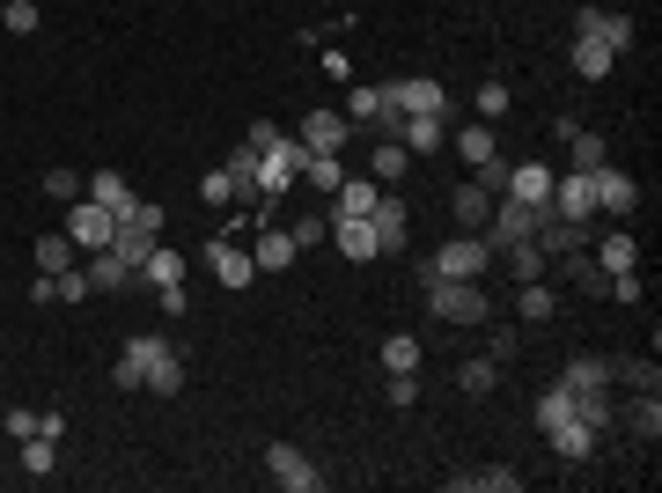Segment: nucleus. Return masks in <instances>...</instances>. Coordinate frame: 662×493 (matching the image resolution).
Returning a JSON list of instances; mask_svg holds the SVG:
<instances>
[{
    "label": "nucleus",
    "mask_w": 662,
    "mask_h": 493,
    "mask_svg": "<svg viewBox=\"0 0 662 493\" xmlns=\"http://www.w3.org/2000/svg\"><path fill=\"white\" fill-rule=\"evenodd\" d=\"M419 295L435 310L441 324H493V302L479 280H435V272H419Z\"/></svg>",
    "instance_id": "obj_1"
},
{
    "label": "nucleus",
    "mask_w": 662,
    "mask_h": 493,
    "mask_svg": "<svg viewBox=\"0 0 662 493\" xmlns=\"http://www.w3.org/2000/svg\"><path fill=\"white\" fill-rule=\"evenodd\" d=\"M302 170H310V148H302L294 133H272L266 148H258V177H250V184H258L266 199H280V192L302 184Z\"/></svg>",
    "instance_id": "obj_2"
},
{
    "label": "nucleus",
    "mask_w": 662,
    "mask_h": 493,
    "mask_svg": "<svg viewBox=\"0 0 662 493\" xmlns=\"http://www.w3.org/2000/svg\"><path fill=\"white\" fill-rule=\"evenodd\" d=\"M486 266H493V250H486V236H449V244L427 258L419 272H435V280H486Z\"/></svg>",
    "instance_id": "obj_3"
},
{
    "label": "nucleus",
    "mask_w": 662,
    "mask_h": 493,
    "mask_svg": "<svg viewBox=\"0 0 662 493\" xmlns=\"http://www.w3.org/2000/svg\"><path fill=\"white\" fill-rule=\"evenodd\" d=\"M383 103H391L397 119H449V89H441V81H427V75L383 81Z\"/></svg>",
    "instance_id": "obj_4"
},
{
    "label": "nucleus",
    "mask_w": 662,
    "mask_h": 493,
    "mask_svg": "<svg viewBox=\"0 0 662 493\" xmlns=\"http://www.w3.org/2000/svg\"><path fill=\"white\" fill-rule=\"evenodd\" d=\"M162 354H170V339H155V332H133V339L119 346V361H111V383H119V391H141L147 369H155Z\"/></svg>",
    "instance_id": "obj_5"
},
{
    "label": "nucleus",
    "mask_w": 662,
    "mask_h": 493,
    "mask_svg": "<svg viewBox=\"0 0 662 493\" xmlns=\"http://www.w3.org/2000/svg\"><path fill=\"white\" fill-rule=\"evenodd\" d=\"M530 228H538V206H523V199H493V214H486V228H479V236H486V250L501 258V250L523 244Z\"/></svg>",
    "instance_id": "obj_6"
},
{
    "label": "nucleus",
    "mask_w": 662,
    "mask_h": 493,
    "mask_svg": "<svg viewBox=\"0 0 662 493\" xmlns=\"http://www.w3.org/2000/svg\"><path fill=\"white\" fill-rule=\"evenodd\" d=\"M266 471H272V486H280V493H317L324 486V471L310 464L294 442H266Z\"/></svg>",
    "instance_id": "obj_7"
},
{
    "label": "nucleus",
    "mask_w": 662,
    "mask_h": 493,
    "mask_svg": "<svg viewBox=\"0 0 662 493\" xmlns=\"http://www.w3.org/2000/svg\"><path fill=\"white\" fill-rule=\"evenodd\" d=\"M67 236H74V250H103L111 236H119V214H111V206H97V199L81 192V199L67 206Z\"/></svg>",
    "instance_id": "obj_8"
},
{
    "label": "nucleus",
    "mask_w": 662,
    "mask_h": 493,
    "mask_svg": "<svg viewBox=\"0 0 662 493\" xmlns=\"http://www.w3.org/2000/svg\"><path fill=\"white\" fill-rule=\"evenodd\" d=\"M368 228H375V258H397V250H413V214H405V199H375V214H368Z\"/></svg>",
    "instance_id": "obj_9"
},
{
    "label": "nucleus",
    "mask_w": 662,
    "mask_h": 493,
    "mask_svg": "<svg viewBox=\"0 0 662 493\" xmlns=\"http://www.w3.org/2000/svg\"><path fill=\"white\" fill-rule=\"evenodd\" d=\"M552 214L588 228V214H596V170H566V177H552Z\"/></svg>",
    "instance_id": "obj_10"
},
{
    "label": "nucleus",
    "mask_w": 662,
    "mask_h": 493,
    "mask_svg": "<svg viewBox=\"0 0 662 493\" xmlns=\"http://www.w3.org/2000/svg\"><path fill=\"white\" fill-rule=\"evenodd\" d=\"M346 133H354V125H346V111H302V119H294V141H302L310 155H339Z\"/></svg>",
    "instance_id": "obj_11"
},
{
    "label": "nucleus",
    "mask_w": 662,
    "mask_h": 493,
    "mask_svg": "<svg viewBox=\"0 0 662 493\" xmlns=\"http://www.w3.org/2000/svg\"><path fill=\"white\" fill-rule=\"evenodd\" d=\"M206 272H214V280L228 288V295H244L250 280H258L250 250H244V244H228V236H214V244H206Z\"/></svg>",
    "instance_id": "obj_12"
},
{
    "label": "nucleus",
    "mask_w": 662,
    "mask_h": 493,
    "mask_svg": "<svg viewBox=\"0 0 662 493\" xmlns=\"http://www.w3.org/2000/svg\"><path fill=\"white\" fill-rule=\"evenodd\" d=\"M640 206V184L626 170H611V163H596V214H611V222H626Z\"/></svg>",
    "instance_id": "obj_13"
},
{
    "label": "nucleus",
    "mask_w": 662,
    "mask_h": 493,
    "mask_svg": "<svg viewBox=\"0 0 662 493\" xmlns=\"http://www.w3.org/2000/svg\"><path fill=\"white\" fill-rule=\"evenodd\" d=\"M574 37H596L604 52H626L633 45V23H626L618 8H582V15H574Z\"/></svg>",
    "instance_id": "obj_14"
},
{
    "label": "nucleus",
    "mask_w": 662,
    "mask_h": 493,
    "mask_svg": "<svg viewBox=\"0 0 662 493\" xmlns=\"http://www.w3.org/2000/svg\"><path fill=\"white\" fill-rule=\"evenodd\" d=\"M552 177L545 163H508V184H501V199H523V206H552Z\"/></svg>",
    "instance_id": "obj_15"
},
{
    "label": "nucleus",
    "mask_w": 662,
    "mask_h": 493,
    "mask_svg": "<svg viewBox=\"0 0 662 493\" xmlns=\"http://www.w3.org/2000/svg\"><path fill=\"white\" fill-rule=\"evenodd\" d=\"M375 199H383V184H375V177H346L332 222H368V214H375Z\"/></svg>",
    "instance_id": "obj_16"
},
{
    "label": "nucleus",
    "mask_w": 662,
    "mask_h": 493,
    "mask_svg": "<svg viewBox=\"0 0 662 493\" xmlns=\"http://www.w3.org/2000/svg\"><path fill=\"white\" fill-rule=\"evenodd\" d=\"M449 141H457V155H464V170H486L493 155H501V141H493V125H486V119L457 125V133H449Z\"/></svg>",
    "instance_id": "obj_17"
},
{
    "label": "nucleus",
    "mask_w": 662,
    "mask_h": 493,
    "mask_svg": "<svg viewBox=\"0 0 662 493\" xmlns=\"http://www.w3.org/2000/svg\"><path fill=\"white\" fill-rule=\"evenodd\" d=\"M413 170V148H405V141H391V133H383V141H375V148H368V177H375V184H397V177Z\"/></svg>",
    "instance_id": "obj_18"
},
{
    "label": "nucleus",
    "mask_w": 662,
    "mask_h": 493,
    "mask_svg": "<svg viewBox=\"0 0 662 493\" xmlns=\"http://www.w3.org/2000/svg\"><path fill=\"white\" fill-rule=\"evenodd\" d=\"M552 449H560V464H588L596 457V427L588 419H560L552 427Z\"/></svg>",
    "instance_id": "obj_19"
},
{
    "label": "nucleus",
    "mask_w": 662,
    "mask_h": 493,
    "mask_svg": "<svg viewBox=\"0 0 662 493\" xmlns=\"http://www.w3.org/2000/svg\"><path fill=\"white\" fill-rule=\"evenodd\" d=\"M250 266H258V272H288V266H294V236H288V228H258Z\"/></svg>",
    "instance_id": "obj_20"
},
{
    "label": "nucleus",
    "mask_w": 662,
    "mask_h": 493,
    "mask_svg": "<svg viewBox=\"0 0 662 493\" xmlns=\"http://www.w3.org/2000/svg\"><path fill=\"white\" fill-rule=\"evenodd\" d=\"M566 391L582 397V391H611L618 376H611V361H604V354H582V361H566V376H560Z\"/></svg>",
    "instance_id": "obj_21"
},
{
    "label": "nucleus",
    "mask_w": 662,
    "mask_h": 493,
    "mask_svg": "<svg viewBox=\"0 0 662 493\" xmlns=\"http://www.w3.org/2000/svg\"><path fill=\"white\" fill-rule=\"evenodd\" d=\"M103 250H111V258H119L125 272H141V266H147V250H155V228H133V222H119V236H111Z\"/></svg>",
    "instance_id": "obj_22"
},
{
    "label": "nucleus",
    "mask_w": 662,
    "mask_h": 493,
    "mask_svg": "<svg viewBox=\"0 0 662 493\" xmlns=\"http://www.w3.org/2000/svg\"><path fill=\"white\" fill-rule=\"evenodd\" d=\"M515 317H523V324H552V317H560V295H552V280H523V295H515Z\"/></svg>",
    "instance_id": "obj_23"
},
{
    "label": "nucleus",
    "mask_w": 662,
    "mask_h": 493,
    "mask_svg": "<svg viewBox=\"0 0 662 493\" xmlns=\"http://www.w3.org/2000/svg\"><path fill=\"white\" fill-rule=\"evenodd\" d=\"M133 280H147V288H155V295H162V288H184V258H177V250H147V266L133 272Z\"/></svg>",
    "instance_id": "obj_24"
},
{
    "label": "nucleus",
    "mask_w": 662,
    "mask_h": 493,
    "mask_svg": "<svg viewBox=\"0 0 662 493\" xmlns=\"http://www.w3.org/2000/svg\"><path fill=\"white\" fill-rule=\"evenodd\" d=\"M89 199H97V206H111V214H133V199H141V192H133L119 170H97V177H89Z\"/></svg>",
    "instance_id": "obj_25"
},
{
    "label": "nucleus",
    "mask_w": 662,
    "mask_h": 493,
    "mask_svg": "<svg viewBox=\"0 0 662 493\" xmlns=\"http://www.w3.org/2000/svg\"><path fill=\"white\" fill-rule=\"evenodd\" d=\"M332 244H339V258L368 266V258H375V228L368 222H332Z\"/></svg>",
    "instance_id": "obj_26"
},
{
    "label": "nucleus",
    "mask_w": 662,
    "mask_h": 493,
    "mask_svg": "<svg viewBox=\"0 0 662 493\" xmlns=\"http://www.w3.org/2000/svg\"><path fill=\"white\" fill-rule=\"evenodd\" d=\"M493 383H501V361L493 354H471L464 369H457V391L464 397H493Z\"/></svg>",
    "instance_id": "obj_27"
},
{
    "label": "nucleus",
    "mask_w": 662,
    "mask_h": 493,
    "mask_svg": "<svg viewBox=\"0 0 662 493\" xmlns=\"http://www.w3.org/2000/svg\"><path fill=\"white\" fill-rule=\"evenodd\" d=\"M449 206H457V222L479 236V228H486V214H493V192H486V184H457V199H449Z\"/></svg>",
    "instance_id": "obj_28"
},
{
    "label": "nucleus",
    "mask_w": 662,
    "mask_h": 493,
    "mask_svg": "<svg viewBox=\"0 0 662 493\" xmlns=\"http://www.w3.org/2000/svg\"><path fill=\"white\" fill-rule=\"evenodd\" d=\"M545 427V435H552V427H560V419H582V405H574V391H566V383H552V391L538 397V413H530Z\"/></svg>",
    "instance_id": "obj_29"
},
{
    "label": "nucleus",
    "mask_w": 662,
    "mask_h": 493,
    "mask_svg": "<svg viewBox=\"0 0 662 493\" xmlns=\"http://www.w3.org/2000/svg\"><path fill=\"white\" fill-rule=\"evenodd\" d=\"M611 67H618V52H604L596 37H574V75H582V81H604Z\"/></svg>",
    "instance_id": "obj_30"
},
{
    "label": "nucleus",
    "mask_w": 662,
    "mask_h": 493,
    "mask_svg": "<svg viewBox=\"0 0 662 493\" xmlns=\"http://www.w3.org/2000/svg\"><path fill=\"white\" fill-rule=\"evenodd\" d=\"M81 272H89V288H97V295H119L125 280H133V272H125L111 250H89V266H81Z\"/></svg>",
    "instance_id": "obj_31"
},
{
    "label": "nucleus",
    "mask_w": 662,
    "mask_h": 493,
    "mask_svg": "<svg viewBox=\"0 0 662 493\" xmlns=\"http://www.w3.org/2000/svg\"><path fill=\"white\" fill-rule=\"evenodd\" d=\"M566 133V155H574V170H596V163H611L604 155V133H582V125H560Z\"/></svg>",
    "instance_id": "obj_32"
},
{
    "label": "nucleus",
    "mask_w": 662,
    "mask_h": 493,
    "mask_svg": "<svg viewBox=\"0 0 662 493\" xmlns=\"http://www.w3.org/2000/svg\"><path fill=\"white\" fill-rule=\"evenodd\" d=\"M633 266H640L633 236H604V244H596V272H633Z\"/></svg>",
    "instance_id": "obj_33"
},
{
    "label": "nucleus",
    "mask_w": 662,
    "mask_h": 493,
    "mask_svg": "<svg viewBox=\"0 0 662 493\" xmlns=\"http://www.w3.org/2000/svg\"><path fill=\"white\" fill-rule=\"evenodd\" d=\"M383 369L391 376H419V339L413 332H391V339H383Z\"/></svg>",
    "instance_id": "obj_34"
},
{
    "label": "nucleus",
    "mask_w": 662,
    "mask_h": 493,
    "mask_svg": "<svg viewBox=\"0 0 662 493\" xmlns=\"http://www.w3.org/2000/svg\"><path fill=\"white\" fill-rule=\"evenodd\" d=\"M383 111H391V103H383V81H361V89H354V103H346V125H375Z\"/></svg>",
    "instance_id": "obj_35"
},
{
    "label": "nucleus",
    "mask_w": 662,
    "mask_h": 493,
    "mask_svg": "<svg viewBox=\"0 0 662 493\" xmlns=\"http://www.w3.org/2000/svg\"><path fill=\"white\" fill-rule=\"evenodd\" d=\"M501 258H508V272H515V280H545V266H552V258H545V250L530 244V236H523V244H508Z\"/></svg>",
    "instance_id": "obj_36"
},
{
    "label": "nucleus",
    "mask_w": 662,
    "mask_h": 493,
    "mask_svg": "<svg viewBox=\"0 0 662 493\" xmlns=\"http://www.w3.org/2000/svg\"><path fill=\"white\" fill-rule=\"evenodd\" d=\"M626 419H633L640 442H655V435H662V397H655V391H640L633 405H626Z\"/></svg>",
    "instance_id": "obj_37"
},
{
    "label": "nucleus",
    "mask_w": 662,
    "mask_h": 493,
    "mask_svg": "<svg viewBox=\"0 0 662 493\" xmlns=\"http://www.w3.org/2000/svg\"><path fill=\"white\" fill-rule=\"evenodd\" d=\"M141 391H155V397H177V391H184V361H177V354H162V361L147 369V383H141Z\"/></svg>",
    "instance_id": "obj_38"
},
{
    "label": "nucleus",
    "mask_w": 662,
    "mask_h": 493,
    "mask_svg": "<svg viewBox=\"0 0 662 493\" xmlns=\"http://www.w3.org/2000/svg\"><path fill=\"white\" fill-rule=\"evenodd\" d=\"M74 266V236L59 228V236H37V272H67Z\"/></svg>",
    "instance_id": "obj_39"
},
{
    "label": "nucleus",
    "mask_w": 662,
    "mask_h": 493,
    "mask_svg": "<svg viewBox=\"0 0 662 493\" xmlns=\"http://www.w3.org/2000/svg\"><path fill=\"white\" fill-rule=\"evenodd\" d=\"M37 184H45V199H59V206H74V199L89 192V177H81V170H45Z\"/></svg>",
    "instance_id": "obj_40"
},
{
    "label": "nucleus",
    "mask_w": 662,
    "mask_h": 493,
    "mask_svg": "<svg viewBox=\"0 0 662 493\" xmlns=\"http://www.w3.org/2000/svg\"><path fill=\"white\" fill-rule=\"evenodd\" d=\"M302 184H317V192H339V184H346V163H339V155H310Z\"/></svg>",
    "instance_id": "obj_41"
},
{
    "label": "nucleus",
    "mask_w": 662,
    "mask_h": 493,
    "mask_svg": "<svg viewBox=\"0 0 662 493\" xmlns=\"http://www.w3.org/2000/svg\"><path fill=\"white\" fill-rule=\"evenodd\" d=\"M471 493H523V471L486 464V471H471Z\"/></svg>",
    "instance_id": "obj_42"
},
{
    "label": "nucleus",
    "mask_w": 662,
    "mask_h": 493,
    "mask_svg": "<svg viewBox=\"0 0 662 493\" xmlns=\"http://www.w3.org/2000/svg\"><path fill=\"white\" fill-rule=\"evenodd\" d=\"M37 23H45L37 0H8V8H0V30H15V37H37Z\"/></svg>",
    "instance_id": "obj_43"
},
{
    "label": "nucleus",
    "mask_w": 662,
    "mask_h": 493,
    "mask_svg": "<svg viewBox=\"0 0 662 493\" xmlns=\"http://www.w3.org/2000/svg\"><path fill=\"white\" fill-rule=\"evenodd\" d=\"M199 199H206V206H236V177L206 170V177H199Z\"/></svg>",
    "instance_id": "obj_44"
},
{
    "label": "nucleus",
    "mask_w": 662,
    "mask_h": 493,
    "mask_svg": "<svg viewBox=\"0 0 662 493\" xmlns=\"http://www.w3.org/2000/svg\"><path fill=\"white\" fill-rule=\"evenodd\" d=\"M52 449H59L52 435H30V442H23V471H30V479H45V471H52Z\"/></svg>",
    "instance_id": "obj_45"
},
{
    "label": "nucleus",
    "mask_w": 662,
    "mask_h": 493,
    "mask_svg": "<svg viewBox=\"0 0 662 493\" xmlns=\"http://www.w3.org/2000/svg\"><path fill=\"white\" fill-rule=\"evenodd\" d=\"M508 81H479V119H508Z\"/></svg>",
    "instance_id": "obj_46"
},
{
    "label": "nucleus",
    "mask_w": 662,
    "mask_h": 493,
    "mask_svg": "<svg viewBox=\"0 0 662 493\" xmlns=\"http://www.w3.org/2000/svg\"><path fill=\"white\" fill-rule=\"evenodd\" d=\"M52 280H59V302H89V295H97V288H89V272H81V266L52 272Z\"/></svg>",
    "instance_id": "obj_47"
},
{
    "label": "nucleus",
    "mask_w": 662,
    "mask_h": 493,
    "mask_svg": "<svg viewBox=\"0 0 662 493\" xmlns=\"http://www.w3.org/2000/svg\"><path fill=\"white\" fill-rule=\"evenodd\" d=\"M383 397H391V413H413L419 405V376H391V391Z\"/></svg>",
    "instance_id": "obj_48"
},
{
    "label": "nucleus",
    "mask_w": 662,
    "mask_h": 493,
    "mask_svg": "<svg viewBox=\"0 0 662 493\" xmlns=\"http://www.w3.org/2000/svg\"><path fill=\"white\" fill-rule=\"evenodd\" d=\"M288 236H294V250H310V244H324V236H332V222H317V214H302V222H294Z\"/></svg>",
    "instance_id": "obj_49"
},
{
    "label": "nucleus",
    "mask_w": 662,
    "mask_h": 493,
    "mask_svg": "<svg viewBox=\"0 0 662 493\" xmlns=\"http://www.w3.org/2000/svg\"><path fill=\"white\" fill-rule=\"evenodd\" d=\"M119 222H133V228H155V236H162V206H155V199H133V214H119Z\"/></svg>",
    "instance_id": "obj_50"
},
{
    "label": "nucleus",
    "mask_w": 662,
    "mask_h": 493,
    "mask_svg": "<svg viewBox=\"0 0 662 493\" xmlns=\"http://www.w3.org/2000/svg\"><path fill=\"white\" fill-rule=\"evenodd\" d=\"M611 376H626L633 391H655V361H626V369H611Z\"/></svg>",
    "instance_id": "obj_51"
},
{
    "label": "nucleus",
    "mask_w": 662,
    "mask_h": 493,
    "mask_svg": "<svg viewBox=\"0 0 662 493\" xmlns=\"http://www.w3.org/2000/svg\"><path fill=\"white\" fill-rule=\"evenodd\" d=\"M0 427H8L15 442H30V435H37V413H0Z\"/></svg>",
    "instance_id": "obj_52"
},
{
    "label": "nucleus",
    "mask_w": 662,
    "mask_h": 493,
    "mask_svg": "<svg viewBox=\"0 0 662 493\" xmlns=\"http://www.w3.org/2000/svg\"><path fill=\"white\" fill-rule=\"evenodd\" d=\"M155 302H162V317H184V310H192V295H184V288H162Z\"/></svg>",
    "instance_id": "obj_53"
},
{
    "label": "nucleus",
    "mask_w": 662,
    "mask_h": 493,
    "mask_svg": "<svg viewBox=\"0 0 662 493\" xmlns=\"http://www.w3.org/2000/svg\"><path fill=\"white\" fill-rule=\"evenodd\" d=\"M486 354H493V361H515V332H508V324H501V332L486 339Z\"/></svg>",
    "instance_id": "obj_54"
}]
</instances>
